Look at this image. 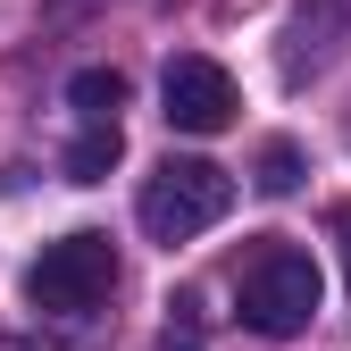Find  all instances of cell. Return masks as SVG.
I'll return each mask as SVG.
<instances>
[{
  "label": "cell",
  "mask_w": 351,
  "mask_h": 351,
  "mask_svg": "<svg viewBox=\"0 0 351 351\" xmlns=\"http://www.w3.org/2000/svg\"><path fill=\"white\" fill-rule=\"evenodd\" d=\"M318 259L310 251H301V243H259L251 259H243V276H234V301H243V326L251 335H301V326H310L318 318Z\"/></svg>",
  "instance_id": "obj_1"
},
{
  "label": "cell",
  "mask_w": 351,
  "mask_h": 351,
  "mask_svg": "<svg viewBox=\"0 0 351 351\" xmlns=\"http://www.w3.org/2000/svg\"><path fill=\"white\" fill-rule=\"evenodd\" d=\"M226 209H234V176L209 167V159H159V167L143 176V201H134L143 234L167 243V251L193 243V234H209Z\"/></svg>",
  "instance_id": "obj_2"
},
{
  "label": "cell",
  "mask_w": 351,
  "mask_h": 351,
  "mask_svg": "<svg viewBox=\"0 0 351 351\" xmlns=\"http://www.w3.org/2000/svg\"><path fill=\"white\" fill-rule=\"evenodd\" d=\"M109 285H117V243L109 234H59V243H42V259L25 268V301L34 310H93V301H109Z\"/></svg>",
  "instance_id": "obj_3"
},
{
  "label": "cell",
  "mask_w": 351,
  "mask_h": 351,
  "mask_svg": "<svg viewBox=\"0 0 351 351\" xmlns=\"http://www.w3.org/2000/svg\"><path fill=\"white\" fill-rule=\"evenodd\" d=\"M234 109H243V93H234V75L217 67V59H201V51H176L167 59V75H159V117L176 125V134H226Z\"/></svg>",
  "instance_id": "obj_4"
},
{
  "label": "cell",
  "mask_w": 351,
  "mask_h": 351,
  "mask_svg": "<svg viewBox=\"0 0 351 351\" xmlns=\"http://www.w3.org/2000/svg\"><path fill=\"white\" fill-rule=\"evenodd\" d=\"M117 151H125L117 117H84V134H75V151H67V176H75V184H101V176L117 167Z\"/></svg>",
  "instance_id": "obj_5"
},
{
  "label": "cell",
  "mask_w": 351,
  "mask_h": 351,
  "mask_svg": "<svg viewBox=\"0 0 351 351\" xmlns=\"http://www.w3.org/2000/svg\"><path fill=\"white\" fill-rule=\"evenodd\" d=\"M67 101H75L84 117H117V101H125V75H117V67H84V75L67 84Z\"/></svg>",
  "instance_id": "obj_6"
},
{
  "label": "cell",
  "mask_w": 351,
  "mask_h": 351,
  "mask_svg": "<svg viewBox=\"0 0 351 351\" xmlns=\"http://www.w3.org/2000/svg\"><path fill=\"white\" fill-rule=\"evenodd\" d=\"M251 184L268 193V201H285V193L301 184V143H268V151H259V176H251Z\"/></svg>",
  "instance_id": "obj_7"
},
{
  "label": "cell",
  "mask_w": 351,
  "mask_h": 351,
  "mask_svg": "<svg viewBox=\"0 0 351 351\" xmlns=\"http://www.w3.org/2000/svg\"><path fill=\"white\" fill-rule=\"evenodd\" d=\"M335 251H343V285H351V209H335Z\"/></svg>",
  "instance_id": "obj_8"
},
{
  "label": "cell",
  "mask_w": 351,
  "mask_h": 351,
  "mask_svg": "<svg viewBox=\"0 0 351 351\" xmlns=\"http://www.w3.org/2000/svg\"><path fill=\"white\" fill-rule=\"evenodd\" d=\"M159 351H201V343H193V335H184V343H176V335H167V343H159Z\"/></svg>",
  "instance_id": "obj_9"
}]
</instances>
